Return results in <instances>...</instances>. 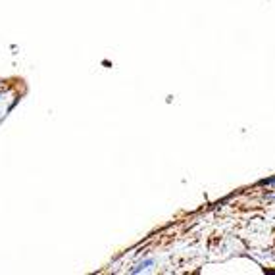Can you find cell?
Instances as JSON below:
<instances>
[{"label":"cell","instance_id":"6da1fadb","mask_svg":"<svg viewBox=\"0 0 275 275\" xmlns=\"http://www.w3.org/2000/svg\"><path fill=\"white\" fill-rule=\"evenodd\" d=\"M146 266H152V260H146V262H142V264H141V266H139V267H135V269H133V273H139V271H141V269H144V267H146Z\"/></svg>","mask_w":275,"mask_h":275}]
</instances>
